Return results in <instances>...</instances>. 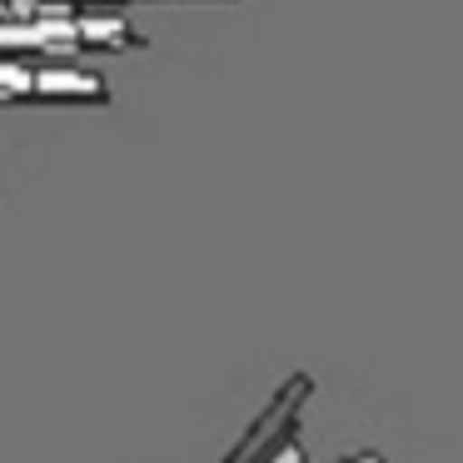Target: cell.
Instances as JSON below:
<instances>
[{
  "label": "cell",
  "instance_id": "cell-1",
  "mask_svg": "<svg viewBox=\"0 0 463 463\" xmlns=\"http://www.w3.org/2000/svg\"><path fill=\"white\" fill-rule=\"evenodd\" d=\"M309 393H314L309 373H294V379L264 403V413L250 423V433L224 453V463H264L289 433H299V413H304V403H309Z\"/></svg>",
  "mask_w": 463,
  "mask_h": 463
},
{
  "label": "cell",
  "instance_id": "cell-2",
  "mask_svg": "<svg viewBox=\"0 0 463 463\" xmlns=\"http://www.w3.org/2000/svg\"><path fill=\"white\" fill-rule=\"evenodd\" d=\"M25 100H90V105H105L110 100V85H105V75H90V71H35Z\"/></svg>",
  "mask_w": 463,
  "mask_h": 463
},
{
  "label": "cell",
  "instance_id": "cell-3",
  "mask_svg": "<svg viewBox=\"0 0 463 463\" xmlns=\"http://www.w3.org/2000/svg\"><path fill=\"white\" fill-rule=\"evenodd\" d=\"M31 75H35V65H25V61H0V100H25L31 95Z\"/></svg>",
  "mask_w": 463,
  "mask_h": 463
},
{
  "label": "cell",
  "instance_id": "cell-4",
  "mask_svg": "<svg viewBox=\"0 0 463 463\" xmlns=\"http://www.w3.org/2000/svg\"><path fill=\"white\" fill-rule=\"evenodd\" d=\"M31 5H41V0H11V15H25Z\"/></svg>",
  "mask_w": 463,
  "mask_h": 463
},
{
  "label": "cell",
  "instance_id": "cell-5",
  "mask_svg": "<svg viewBox=\"0 0 463 463\" xmlns=\"http://www.w3.org/2000/svg\"><path fill=\"white\" fill-rule=\"evenodd\" d=\"M339 463H379V453H354V458H339Z\"/></svg>",
  "mask_w": 463,
  "mask_h": 463
}]
</instances>
